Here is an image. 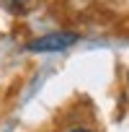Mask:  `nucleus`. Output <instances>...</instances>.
I'll return each mask as SVG.
<instances>
[{"label": "nucleus", "mask_w": 129, "mask_h": 132, "mask_svg": "<svg viewBox=\"0 0 129 132\" xmlns=\"http://www.w3.org/2000/svg\"><path fill=\"white\" fill-rule=\"evenodd\" d=\"M0 3H3L8 11H13V13H26L34 0H0Z\"/></svg>", "instance_id": "f03ea898"}, {"label": "nucleus", "mask_w": 129, "mask_h": 132, "mask_svg": "<svg viewBox=\"0 0 129 132\" xmlns=\"http://www.w3.org/2000/svg\"><path fill=\"white\" fill-rule=\"evenodd\" d=\"M67 132H93V129H88V127H72V129H67Z\"/></svg>", "instance_id": "7ed1b4c3"}, {"label": "nucleus", "mask_w": 129, "mask_h": 132, "mask_svg": "<svg viewBox=\"0 0 129 132\" xmlns=\"http://www.w3.org/2000/svg\"><path fill=\"white\" fill-rule=\"evenodd\" d=\"M72 44H78V34H72V31H52V34H44V36L31 39L26 44V52H36V54L64 52V49H70Z\"/></svg>", "instance_id": "f257e3e1"}, {"label": "nucleus", "mask_w": 129, "mask_h": 132, "mask_svg": "<svg viewBox=\"0 0 129 132\" xmlns=\"http://www.w3.org/2000/svg\"><path fill=\"white\" fill-rule=\"evenodd\" d=\"M126 83H129V73H126Z\"/></svg>", "instance_id": "20e7f679"}]
</instances>
